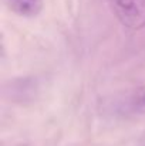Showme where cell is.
I'll return each mask as SVG.
<instances>
[{"mask_svg": "<svg viewBox=\"0 0 145 146\" xmlns=\"http://www.w3.org/2000/svg\"><path fill=\"white\" fill-rule=\"evenodd\" d=\"M10 9L23 17H36L43 9V0H7Z\"/></svg>", "mask_w": 145, "mask_h": 146, "instance_id": "cell-2", "label": "cell"}, {"mask_svg": "<svg viewBox=\"0 0 145 146\" xmlns=\"http://www.w3.org/2000/svg\"><path fill=\"white\" fill-rule=\"evenodd\" d=\"M112 13L130 30L145 27V0H107Z\"/></svg>", "mask_w": 145, "mask_h": 146, "instance_id": "cell-1", "label": "cell"}, {"mask_svg": "<svg viewBox=\"0 0 145 146\" xmlns=\"http://www.w3.org/2000/svg\"><path fill=\"white\" fill-rule=\"evenodd\" d=\"M131 111L137 113H145V85L137 88L131 97H130V105Z\"/></svg>", "mask_w": 145, "mask_h": 146, "instance_id": "cell-3", "label": "cell"}]
</instances>
